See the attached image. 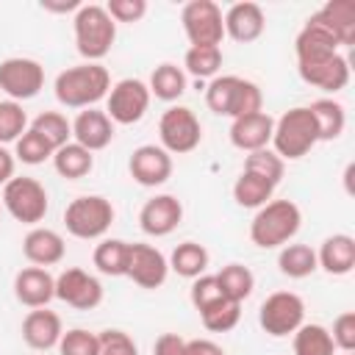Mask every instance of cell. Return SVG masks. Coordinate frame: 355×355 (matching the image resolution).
<instances>
[{
	"label": "cell",
	"instance_id": "3957f363",
	"mask_svg": "<svg viewBox=\"0 0 355 355\" xmlns=\"http://www.w3.org/2000/svg\"><path fill=\"white\" fill-rule=\"evenodd\" d=\"M205 103L214 114L230 116V119L263 111V94H261L258 83H252L247 78H239V75L211 78V83L205 89Z\"/></svg>",
	"mask_w": 355,
	"mask_h": 355
},
{
	"label": "cell",
	"instance_id": "9a60e30c",
	"mask_svg": "<svg viewBox=\"0 0 355 355\" xmlns=\"http://www.w3.org/2000/svg\"><path fill=\"white\" fill-rule=\"evenodd\" d=\"M166 275H169V261L161 250H155L153 244H130L125 277H130L141 288H158L164 286Z\"/></svg>",
	"mask_w": 355,
	"mask_h": 355
},
{
	"label": "cell",
	"instance_id": "4fadbf2b",
	"mask_svg": "<svg viewBox=\"0 0 355 355\" xmlns=\"http://www.w3.org/2000/svg\"><path fill=\"white\" fill-rule=\"evenodd\" d=\"M55 297L75 311H92L103 302V286L94 275L72 266L55 277Z\"/></svg>",
	"mask_w": 355,
	"mask_h": 355
},
{
	"label": "cell",
	"instance_id": "4dcf8cb0",
	"mask_svg": "<svg viewBox=\"0 0 355 355\" xmlns=\"http://www.w3.org/2000/svg\"><path fill=\"white\" fill-rule=\"evenodd\" d=\"M128 255H130V244L122 239H103L94 247V266L97 272L108 275V277H122L128 272Z\"/></svg>",
	"mask_w": 355,
	"mask_h": 355
},
{
	"label": "cell",
	"instance_id": "603a6c76",
	"mask_svg": "<svg viewBox=\"0 0 355 355\" xmlns=\"http://www.w3.org/2000/svg\"><path fill=\"white\" fill-rule=\"evenodd\" d=\"M61 336H64V327H61V316L55 311L33 308L22 319V338L31 349H53V347H58Z\"/></svg>",
	"mask_w": 355,
	"mask_h": 355
},
{
	"label": "cell",
	"instance_id": "d6986e66",
	"mask_svg": "<svg viewBox=\"0 0 355 355\" xmlns=\"http://www.w3.org/2000/svg\"><path fill=\"white\" fill-rule=\"evenodd\" d=\"M297 72L308 86H316V89L333 92V94L349 83V64L341 53L322 58V61H313V64H297Z\"/></svg>",
	"mask_w": 355,
	"mask_h": 355
},
{
	"label": "cell",
	"instance_id": "b9f144b4",
	"mask_svg": "<svg viewBox=\"0 0 355 355\" xmlns=\"http://www.w3.org/2000/svg\"><path fill=\"white\" fill-rule=\"evenodd\" d=\"M97 349H100L97 333H89L83 327L67 330L58 341V355H97Z\"/></svg>",
	"mask_w": 355,
	"mask_h": 355
},
{
	"label": "cell",
	"instance_id": "7c38bea8",
	"mask_svg": "<svg viewBox=\"0 0 355 355\" xmlns=\"http://www.w3.org/2000/svg\"><path fill=\"white\" fill-rule=\"evenodd\" d=\"M44 86V67L33 58H6L0 61V92H6L14 103L33 100Z\"/></svg>",
	"mask_w": 355,
	"mask_h": 355
},
{
	"label": "cell",
	"instance_id": "c3c4849f",
	"mask_svg": "<svg viewBox=\"0 0 355 355\" xmlns=\"http://www.w3.org/2000/svg\"><path fill=\"white\" fill-rule=\"evenodd\" d=\"M186 355H225V349L211 338H191L186 341Z\"/></svg>",
	"mask_w": 355,
	"mask_h": 355
},
{
	"label": "cell",
	"instance_id": "7bdbcfd3",
	"mask_svg": "<svg viewBox=\"0 0 355 355\" xmlns=\"http://www.w3.org/2000/svg\"><path fill=\"white\" fill-rule=\"evenodd\" d=\"M189 297H191V305L197 308V313H200L202 308L214 305L216 300H222V288H219V283H216V275H200V277H194Z\"/></svg>",
	"mask_w": 355,
	"mask_h": 355
},
{
	"label": "cell",
	"instance_id": "e0dca14e",
	"mask_svg": "<svg viewBox=\"0 0 355 355\" xmlns=\"http://www.w3.org/2000/svg\"><path fill=\"white\" fill-rule=\"evenodd\" d=\"M272 130H275V119L266 111L247 114V116L233 119V125H230V144L236 150L255 153V150H263V147L272 144Z\"/></svg>",
	"mask_w": 355,
	"mask_h": 355
},
{
	"label": "cell",
	"instance_id": "9c48e42d",
	"mask_svg": "<svg viewBox=\"0 0 355 355\" xmlns=\"http://www.w3.org/2000/svg\"><path fill=\"white\" fill-rule=\"evenodd\" d=\"M47 189L36 178H11L3 186V208L22 225H36L47 214Z\"/></svg>",
	"mask_w": 355,
	"mask_h": 355
},
{
	"label": "cell",
	"instance_id": "ab89813d",
	"mask_svg": "<svg viewBox=\"0 0 355 355\" xmlns=\"http://www.w3.org/2000/svg\"><path fill=\"white\" fill-rule=\"evenodd\" d=\"M25 130H28V114L22 103L0 100V144L17 141Z\"/></svg>",
	"mask_w": 355,
	"mask_h": 355
},
{
	"label": "cell",
	"instance_id": "44dd1931",
	"mask_svg": "<svg viewBox=\"0 0 355 355\" xmlns=\"http://www.w3.org/2000/svg\"><path fill=\"white\" fill-rule=\"evenodd\" d=\"M14 297L28 308H47L55 297V277L42 266H25L14 277Z\"/></svg>",
	"mask_w": 355,
	"mask_h": 355
},
{
	"label": "cell",
	"instance_id": "ba28073f",
	"mask_svg": "<svg viewBox=\"0 0 355 355\" xmlns=\"http://www.w3.org/2000/svg\"><path fill=\"white\" fill-rule=\"evenodd\" d=\"M158 136H161V147L169 155H186L191 150L200 147L202 141V125L197 119V114L186 105H172L161 114L158 122Z\"/></svg>",
	"mask_w": 355,
	"mask_h": 355
},
{
	"label": "cell",
	"instance_id": "ac0fdd59",
	"mask_svg": "<svg viewBox=\"0 0 355 355\" xmlns=\"http://www.w3.org/2000/svg\"><path fill=\"white\" fill-rule=\"evenodd\" d=\"M222 19H225V36H230L233 42H244V44L261 39V33L266 28L263 8L258 3H250V0L233 3L222 14Z\"/></svg>",
	"mask_w": 355,
	"mask_h": 355
},
{
	"label": "cell",
	"instance_id": "83f0119b",
	"mask_svg": "<svg viewBox=\"0 0 355 355\" xmlns=\"http://www.w3.org/2000/svg\"><path fill=\"white\" fill-rule=\"evenodd\" d=\"M53 166H55V172H58L61 178H67V180H80V178H86V175L92 172L94 155H92L86 147H80L78 141H67V144H61V147L53 153Z\"/></svg>",
	"mask_w": 355,
	"mask_h": 355
},
{
	"label": "cell",
	"instance_id": "7a4b0ae2",
	"mask_svg": "<svg viewBox=\"0 0 355 355\" xmlns=\"http://www.w3.org/2000/svg\"><path fill=\"white\" fill-rule=\"evenodd\" d=\"M302 225L300 205L294 200H269L258 208L250 222V239L261 250H275L288 244Z\"/></svg>",
	"mask_w": 355,
	"mask_h": 355
},
{
	"label": "cell",
	"instance_id": "f35d334b",
	"mask_svg": "<svg viewBox=\"0 0 355 355\" xmlns=\"http://www.w3.org/2000/svg\"><path fill=\"white\" fill-rule=\"evenodd\" d=\"M283 169H286V161H283L275 150H269V147L255 150V153H247V158H244V172L261 175V178H266L272 186H277V183L283 180Z\"/></svg>",
	"mask_w": 355,
	"mask_h": 355
},
{
	"label": "cell",
	"instance_id": "8fae6325",
	"mask_svg": "<svg viewBox=\"0 0 355 355\" xmlns=\"http://www.w3.org/2000/svg\"><path fill=\"white\" fill-rule=\"evenodd\" d=\"M150 108V89L139 78H122L105 97V114L116 125H136Z\"/></svg>",
	"mask_w": 355,
	"mask_h": 355
},
{
	"label": "cell",
	"instance_id": "ffe728a7",
	"mask_svg": "<svg viewBox=\"0 0 355 355\" xmlns=\"http://www.w3.org/2000/svg\"><path fill=\"white\" fill-rule=\"evenodd\" d=\"M111 139H114V122L108 119L105 111L83 108L75 116V122H72V141H78L89 153L105 150L111 144Z\"/></svg>",
	"mask_w": 355,
	"mask_h": 355
},
{
	"label": "cell",
	"instance_id": "1f68e13d",
	"mask_svg": "<svg viewBox=\"0 0 355 355\" xmlns=\"http://www.w3.org/2000/svg\"><path fill=\"white\" fill-rule=\"evenodd\" d=\"M277 266L286 277L291 280H302L308 275H313L319 269L316 263V250H311L308 244H283L280 255H277Z\"/></svg>",
	"mask_w": 355,
	"mask_h": 355
},
{
	"label": "cell",
	"instance_id": "7dc6e473",
	"mask_svg": "<svg viewBox=\"0 0 355 355\" xmlns=\"http://www.w3.org/2000/svg\"><path fill=\"white\" fill-rule=\"evenodd\" d=\"M153 355H186V338L178 333H161L153 344Z\"/></svg>",
	"mask_w": 355,
	"mask_h": 355
},
{
	"label": "cell",
	"instance_id": "5b68a950",
	"mask_svg": "<svg viewBox=\"0 0 355 355\" xmlns=\"http://www.w3.org/2000/svg\"><path fill=\"white\" fill-rule=\"evenodd\" d=\"M319 141V130L313 122V114L308 111V105H297L288 108L280 119H275V130H272V150L286 161H297L302 155H308L313 150V144Z\"/></svg>",
	"mask_w": 355,
	"mask_h": 355
},
{
	"label": "cell",
	"instance_id": "277c9868",
	"mask_svg": "<svg viewBox=\"0 0 355 355\" xmlns=\"http://www.w3.org/2000/svg\"><path fill=\"white\" fill-rule=\"evenodd\" d=\"M75 28V47L89 64H100V58L108 55L116 39V22L108 17L105 6L97 3H80L72 19Z\"/></svg>",
	"mask_w": 355,
	"mask_h": 355
},
{
	"label": "cell",
	"instance_id": "5bb4252c",
	"mask_svg": "<svg viewBox=\"0 0 355 355\" xmlns=\"http://www.w3.org/2000/svg\"><path fill=\"white\" fill-rule=\"evenodd\" d=\"M128 169H130V178L139 186L155 189V186H161V183H166L172 178V155L164 147L141 144V147H136L130 153Z\"/></svg>",
	"mask_w": 355,
	"mask_h": 355
},
{
	"label": "cell",
	"instance_id": "2e32d148",
	"mask_svg": "<svg viewBox=\"0 0 355 355\" xmlns=\"http://www.w3.org/2000/svg\"><path fill=\"white\" fill-rule=\"evenodd\" d=\"M183 219V205L175 194H155L153 200H147L139 211V227L147 236H169Z\"/></svg>",
	"mask_w": 355,
	"mask_h": 355
},
{
	"label": "cell",
	"instance_id": "f1b7e54d",
	"mask_svg": "<svg viewBox=\"0 0 355 355\" xmlns=\"http://www.w3.org/2000/svg\"><path fill=\"white\" fill-rule=\"evenodd\" d=\"M208 261H211V258H208V250H205L202 244H197V241H183V244H178V247L172 250V255H169V269H172L175 275H180V277L194 280V277L205 275Z\"/></svg>",
	"mask_w": 355,
	"mask_h": 355
},
{
	"label": "cell",
	"instance_id": "74e56055",
	"mask_svg": "<svg viewBox=\"0 0 355 355\" xmlns=\"http://www.w3.org/2000/svg\"><path fill=\"white\" fill-rule=\"evenodd\" d=\"M183 67L197 80L216 78V72L222 69V50L219 47H189L183 55Z\"/></svg>",
	"mask_w": 355,
	"mask_h": 355
},
{
	"label": "cell",
	"instance_id": "6da1fadb",
	"mask_svg": "<svg viewBox=\"0 0 355 355\" xmlns=\"http://www.w3.org/2000/svg\"><path fill=\"white\" fill-rule=\"evenodd\" d=\"M55 100L64 108H94L103 97L111 92V75L103 64H78L64 72H58L55 83Z\"/></svg>",
	"mask_w": 355,
	"mask_h": 355
},
{
	"label": "cell",
	"instance_id": "4316f807",
	"mask_svg": "<svg viewBox=\"0 0 355 355\" xmlns=\"http://www.w3.org/2000/svg\"><path fill=\"white\" fill-rule=\"evenodd\" d=\"M308 111L313 114V122H316V130H319V141H333L344 133V125H347V114H344V105L333 97H322V100H313L308 105Z\"/></svg>",
	"mask_w": 355,
	"mask_h": 355
},
{
	"label": "cell",
	"instance_id": "52a82bcc",
	"mask_svg": "<svg viewBox=\"0 0 355 355\" xmlns=\"http://www.w3.org/2000/svg\"><path fill=\"white\" fill-rule=\"evenodd\" d=\"M258 324L272 338L294 336L300 324H305V302L294 291H275L258 308Z\"/></svg>",
	"mask_w": 355,
	"mask_h": 355
},
{
	"label": "cell",
	"instance_id": "60d3db41",
	"mask_svg": "<svg viewBox=\"0 0 355 355\" xmlns=\"http://www.w3.org/2000/svg\"><path fill=\"white\" fill-rule=\"evenodd\" d=\"M53 147L36 133V130H25L17 141H14V158H19L22 164H31V166H36V164H44L47 158H53Z\"/></svg>",
	"mask_w": 355,
	"mask_h": 355
},
{
	"label": "cell",
	"instance_id": "681fc988",
	"mask_svg": "<svg viewBox=\"0 0 355 355\" xmlns=\"http://www.w3.org/2000/svg\"><path fill=\"white\" fill-rule=\"evenodd\" d=\"M14 178V155L0 144V186H6Z\"/></svg>",
	"mask_w": 355,
	"mask_h": 355
},
{
	"label": "cell",
	"instance_id": "484cf974",
	"mask_svg": "<svg viewBox=\"0 0 355 355\" xmlns=\"http://www.w3.org/2000/svg\"><path fill=\"white\" fill-rule=\"evenodd\" d=\"M316 263L327 272V275H349L355 266V239L347 233H333L322 241L319 252H316Z\"/></svg>",
	"mask_w": 355,
	"mask_h": 355
},
{
	"label": "cell",
	"instance_id": "e575fe53",
	"mask_svg": "<svg viewBox=\"0 0 355 355\" xmlns=\"http://www.w3.org/2000/svg\"><path fill=\"white\" fill-rule=\"evenodd\" d=\"M294 355H336L330 330L322 324H300L294 330Z\"/></svg>",
	"mask_w": 355,
	"mask_h": 355
},
{
	"label": "cell",
	"instance_id": "836d02e7",
	"mask_svg": "<svg viewBox=\"0 0 355 355\" xmlns=\"http://www.w3.org/2000/svg\"><path fill=\"white\" fill-rule=\"evenodd\" d=\"M216 283L222 288V297L233 300V302H244L252 288H255V277L244 263H227L216 272Z\"/></svg>",
	"mask_w": 355,
	"mask_h": 355
},
{
	"label": "cell",
	"instance_id": "ee69618b",
	"mask_svg": "<svg viewBox=\"0 0 355 355\" xmlns=\"http://www.w3.org/2000/svg\"><path fill=\"white\" fill-rule=\"evenodd\" d=\"M97 341H100L97 355H139L136 341L125 330H103Z\"/></svg>",
	"mask_w": 355,
	"mask_h": 355
},
{
	"label": "cell",
	"instance_id": "d590c367",
	"mask_svg": "<svg viewBox=\"0 0 355 355\" xmlns=\"http://www.w3.org/2000/svg\"><path fill=\"white\" fill-rule=\"evenodd\" d=\"M31 130H36L53 150H58L61 144L72 141V122H69L61 111H42V114L31 122Z\"/></svg>",
	"mask_w": 355,
	"mask_h": 355
},
{
	"label": "cell",
	"instance_id": "cb8c5ba5",
	"mask_svg": "<svg viewBox=\"0 0 355 355\" xmlns=\"http://www.w3.org/2000/svg\"><path fill=\"white\" fill-rule=\"evenodd\" d=\"M22 252L25 258L33 263V266H55L64 261V252H67V244L61 239V233L50 230V227H33L25 239H22Z\"/></svg>",
	"mask_w": 355,
	"mask_h": 355
},
{
	"label": "cell",
	"instance_id": "d6a6232c",
	"mask_svg": "<svg viewBox=\"0 0 355 355\" xmlns=\"http://www.w3.org/2000/svg\"><path fill=\"white\" fill-rule=\"evenodd\" d=\"M272 194H275V186L266 178L244 172V169L233 183V200L241 208H261V205H266L272 200Z\"/></svg>",
	"mask_w": 355,
	"mask_h": 355
},
{
	"label": "cell",
	"instance_id": "d4e9b609",
	"mask_svg": "<svg viewBox=\"0 0 355 355\" xmlns=\"http://www.w3.org/2000/svg\"><path fill=\"white\" fill-rule=\"evenodd\" d=\"M294 53H297V64H313L322 58H330L338 53V42L311 17L305 19L302 31L294 39Z\"/></svg>",
	"mask_w": 355,
	"mask_h": 355
},
{
	"label": "cell",
	"instance_id": "f6af8a7d",
	"mask_svg": "<svg viewBox=\"0 0 355 355\" xmlns=\"http://www.w3.org/2000/svg\"><path fill=\"white\" fill-rule=\"evenodd\" d=\"M330 338H333L336 349L355 352V313L352 311H344L341 316H336L333 330H330Z\"/></svg>",
	"mask_w": 355,
	"mask_h": 355
},
{
	"label": "cell",
	"instance_id": "f907efd6",
	"mask_svg": "<svg viewBox=\"0 0 355 355\" xmlns=\"http://www.w3.org/2000/svg\"><path fill=\"white\" fill-rule=\"evenodd\" d=\"M42 8L44 11H55V14H67V11H78L80 8V0H61V3L42 0Z\"/></svg>",
	"mask_w": 355,
	"mask_h": 355
},
{
	"label": "cell",
	"instance_id": "8992f818",
	"mask_svg": "<svg viewBox=\"0 0 355 355\" xmlns=\"http://www.w3.org/2000/svg\"><path fill=\"white\" fill-rule=\"evenodd\" d=\"M111 222H114V205L100 194H80L64 208L67 233L83 241L103 239Z\"/></svg>",
	"mask_w": 355,
	"mask_h": 355
},
{
	"label": "cell",
	"instance_id": "f546056e",
	"mask_svg": "<svg viewBox=\"0 0 355 355\" xmlns=\"http://www.w3.org/2000/svg\"><path fill=\"white\" fill-rule=\"evenodd\" d=\"M147 89H150V97H158L164 103H172V100H178L186 92V72L178 64H169V61L166 64H158L153 69V75H150Z\"/></svg>",
	"mask_w": 355,
	"mask_h": 355
},
{
	"label": "cell",
	"instance_id": "7402d4cb",
	"mask_svg": "<svg viewBox=\"0 0 355 355\" xmlns=\"http://www.w3.org/2000/svg\"><path fill=\"white\" fill-rule=\"evenodd\" d=\"M311 19L319 22L338 42V47L355 44V3L352 0H330L316 14H311Z\"/></svg>",
	"mask_w": 355,
	"mask_h": 355
},
{
	"label": "cell",
	"instance_id": "816d5d0a",
	"mask_svg": "<svg viewBox=\"0 0 355 355\" xmlns=\"http://www.w3.org/2000/svg\"><path fill=\"white\" fill-rule=\"evenodd\" d=\"M344 355H352V352H344Z\"/></svg>",
	"mask_w": 355,
	"mask_h": 355
},
{
	"label": "cell",
	"instance_id": "8d00e7d4",
	"mask_svg": "<svg viewBox=\"0 0 355 355\" xmlns=\"http://www.w3.org/2000/svg\"><path fill=\"white\" fill-rule=\"evenodd\" d=\"M200 319H202L205 330H211V333H227V330H233V327L239 324V319H241V302H233V300L222 297V300H216L214 305L202 308V311H200Z\"/></svg>",
	"mask_w": 355,
	"mask_h": 355
},
{
	"label": "cell",
	"instance_id": "30bf717a",
	"mask_svg": "<svg viewBox=\"0 0 355 355\" xmlns=\"http://www.w3.org/2000/svg\"><path fill=\"white\" fill-rule=\"evenodd\" d=\"M180 22L191 47H219L225 39L222 8L214 0H191L180 11Z\"/></svg>",
	"mask_w": 355,
	"mask_h": 355
},
{
	"label": "cell",
	"instance_id": "bcb514c9",
	"mask_svg": "<svg viewBox=\"0 0 355 355\" xmlns=\"http://www.w3.org/2000/svg\"><path fill=\"white\" fill-rule=\"evenodd\" d=\"M105 11L114 22H139L147 14V3L144 0H108Z\"/></svg>",
	"mask_w": 355,
	"mask_h": 355
}]
</instances>
